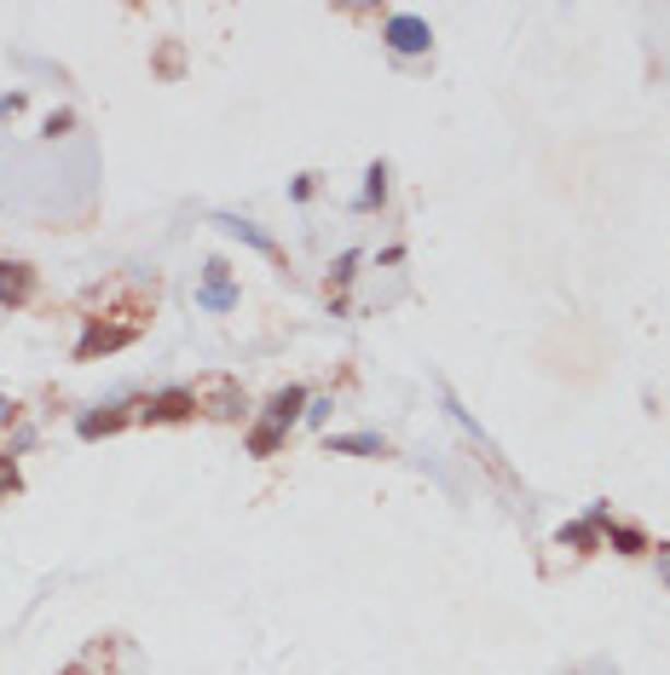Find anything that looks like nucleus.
Masks as SVG:
<instances>
[{"label": "nucleus", "mask_w": 670, "mask_h": 675, "mask_svg": "<svg viewBox=\"0 0 670 675\" xmlns=\"http://www.w3.org/2000/svg\"><path fill=\"white\" fill-rule=\"evenodd\" d=\"M381 35H388V47H393V52H428V40H434L428 24H422V17H411V12H393Z\"/></svg>", "instance_id": "nucleus-1"}, {"label": "nucleus", "mask_w": 670, "mask_h": 675, "mask_svg": "<svg viewBox=\"0 0 670 675\" xmlns=\"http://www.w3.org/2000/svg\"><path fill=\"white\" fill-rule=\"evenodd\" d=\"M301 404H307V393H301V387H283V393L267 404V427H278V434H283V427L295 422V411H301Z\"/></svg>", "instance_id": "nucleus-6"}, {"label": "nucleus", "mask_w": 670, "mask_h": 675, "mask_svg": "<svg viewBox=\"0 0 670 675\" xmlns=\"http://www.w3.org/2000/svg\"><path fill=\"white\" fill-rule=\"evenodd\" d=\"M197 306H209V312H232V306H237V289H232V277H226V260H209V283H202Z\"/></svg>", "instance_id": "nucleus-3"}, {"label": "nucleus", "mask_w": 670, "mask_h": 675, "mask_svg": "<svg viewBox=\"0 0 670 675\" xmlns=\"http://www.w3.org/2000/svg\"><path fill=\"white\" fill-rule=\"evenodd\" d=\"M220 225H226V232H232V237H243V242H255V249H260V254H272V260H278V242H272V237H260V232H255V225H249V220H220Z\"/></svg>", "instance_id": "nucleus-8"}, {"label": "nucleus", "mask_w": 670, "mask_h": 675, "mask_svg": "<svg viewBox=\"0 0 670 675\" xmlns=\"http://www.w3.org/2000/svg\"><path fill=\"white\" fill-rule=\"evenodd\" d=\"M607 537L619 543V555H642V548H647V537H642V531H631V525H607Z\"/></svg>", "instance_id": "nucleus-10"}, {"label": "nucleus", "mask_w": 670, "mask_h": 675, "mask_svg": "<svg viewBox=\"0 0 670 675\" xmlns=\"http://www.w3.org/2000/svg\"><path fill=\"white\" fill-rule=\"evenodd\" d=\"M139 330L133 323H93L87 335H81V346H75V358H98V353H116V346H128Z\"/></svg>", "instance_id": "nucleus-2"}, {"label": "nucleus", "mask_w": 670, "mask_h": 675, "mask_svg": "<svg viewBox=\"0 0 670 675\" xmlns=\"http://www.w3.org/2000/svg\"><path fill=\"white\" fill-rule=\"evenodd\" d=\"M30 289H35L30 265H24V260H0V300H7V306H24Z\"/></svg>", "instance_id": "nucleus-5"}, {"label": "nucleus", "mask_w": 670, "mask_h": 675, "mask_svg": "<svg viewBox=\"0 0 670 675\" xmlns=\"http://www.w3.org/2000/svg\"><path fill=\"white\" fill-rule=\"evenodd\" d=\"M336 450H348V457H388V445L376 434H348V439H330Z\"/></svg>", "instance_id": "nucleus-7"}, {"label": "nucleus", "mask_w": 670, "mask_h": 675, "mask_svg": "<svg viewBox=\"0 0 670 675\" xmlns=\"http://www.w3.org/2000/svg\"><path fill=\"white\" fill-rule=\"evenodd\" d=\"M0 490H17V462L0 457Z\"/></svg>", "instance_id": "nucleus-12"}, {"label": "nucleus", "mask_w": 670, "mask_h": 675, "mask_svg": "<svg viewBox=\"0 0 670 675\" xmlns=\"http://www.w3.org/2000/svg\"><path fill=\"white\" fill-rule=\"evenodd\" d=\"M128 422L121 411H105V416H81V439H98V434H116V427Z\"/></svg>", "instance_id": "nucleus-9"}, {"label": "nucleus", "mask_w": 670, "mask_h": 675, "mask_svg": "<svg viewBox=\"0 0 670 675\" xmlns=\"http://www.w3.org/2000/svg\"><path fill=\"white\" fill-rule=\"evenodd\" d=\"M197 411V393H186V387H174V393H156L145 404V422H186Z\"/></svg>", "instance_id": "nucleus-4"}, {"label": "nucleus", "mask_w": 670, "mask_h": 675, "mask_svg": "<svg viewBox=\"0 0 670 675\" xmlns=\"http://www.w3.org/2000/svg\"><path fill=\"white\" fill-rule=\"evenodd\" d=\"M561 543H578V548H590V543H596V525H566V531H561Z\"/></svg>", "instance_id": "nucleus-11"}]
</instances>
